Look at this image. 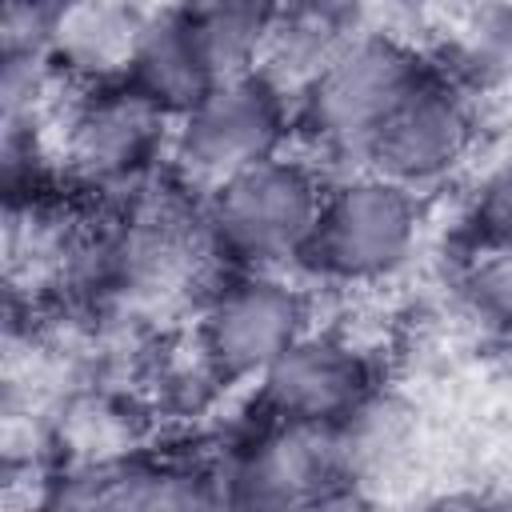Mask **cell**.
<instances>
[{"instance_id":"4","label":"cell","mask_w":512,"mask_h":512,"mask_svg":"<svg viewBox=\"0 0 512 512\" xmlns=\"http://www.w3.org/2000/svg\"><path fill=\"white\" fill-rule=\"evenodd\" d=\"M292 136V92L268 68L224 76L176 116L168 176L204 200L244 168L292 148Z\"/></svg>"},{"instance_id":"12","label":"cell","mask_w":512,"mask_h":512,"mask_svg":"<svg viewBox=\"0 0 512 512\" xmlns=\"http://www.w3.org/2000/svg\"><path fill=\"white\" fill-rule=\"evenodd\" d=\"M120 80L132 84L140 96H148L156 108H164L172 120L216 84L192 32L184 28L180 12L172 8V0H164L148 12Z\"/></svg>"},{"instance_id":"10","label":"cell","mask_w":512,"mask_h":512,"mask_svg":"<svg viewBox=\"0 0 512 512\" xmlns=\"http://www.w3.org/2000/svg\"><path fill=\"white\" fill-rule=\"evenodd\" d=\"M152 8L140 0H64L48 40L52 72L68 88L120 80Z\"/></svg>"},{"instance_id":"7","label":"cell","mask_w":512,"mask_h":512,"mask_svg":"<svg viewBox=\"0 0 512 512\" xmlns=\"http://www.w3.org/2000/svg\"><path fill=\"white\" fill-rule=\"evenodd\" d=\"M476 136V100L456 88L436 64H428V72L380 124L376 140L368 144L364 168L428 196L468 168Z\"/></svg>"},{"instance_id":"15","label":"cell","mask_w":512,"mask_h":512,"mask_svg":"<svg viewBox=\"0 0 512 512\" xmlns=\"http://www.w3.org/2000/svg\"><path fill=\"white\" fill-rule=\"evenodd\" d=\"M464 224H468L472 244L512 248V148L496 156L492 164H484L480 176L472 180Z\"/></svg>"},{"instance_id":"5","label":"cell","mask_w":512,"mask_h":512,"mask_svg":"<svg viewBox=\"0 0 512 512\" xmlns=\"http://www.w3.org/2000/svg\"><path fill=\"white\" fill-rule=\"evenodd\" d=\"M172 116L124 80L72 88L60 108L56 164L88 192L132 200L168 172Z\"/></svg>"},{"instance_id":"9","label":"cell","mask_w":512,"mask_h":512,"mask_svg":"<svg viewBox=\"0 0 512 512\" xmlns=\"http://www.w3.org/2000/svg\"><path fill=\"white\" fill-rule=\"evenodd\" d=\"M376 396L372 356L344 332L308 328L260 380L256 408L264 420L340 428Z\"/></svg>"},{"instance_id":"11","label":"cell","mask_w":512,"mask_h":512,"mask_svg":"<svg viewBox=\"0 0 512 512\" xmlns=\"http://www.w3.org/2000/svg\"><path fill=\"white\" fill-rule=\"evenodd\" d=\"M372 28L368 0H284L264 68L296 96L324 64Z\"/></svg>"},{"instance_id":"6","label":"cell","mask_w":512,"mask_h":512,"mask_svg":"<svg viewBox=\"0 0 512 512\" xmlns=\"http://www.w3.org/2000/svg\"><path fill=\"white\" fill-rule=\"evenodd\" d=\"M228 276L204 292L192 344L224 388L256 384L308 328V292L276 268H224Z\"/></svg>"},{"instance_id":"14","label":"cell","mask_w":512,"mask_h":512,"mask_svg":"<svg viewBox=\"0 0 512 512\" xmlns=\"http://www.w3.org/2000/svg\"><path fill=\"white\" fill-rule=\"evenodd\" d=\"M216 80L264 68L284 0H172Z\"/></svg>"},{"instance_id":"1","label":"cell","mask_w":512,"mask_h":512,"mask_svg":"<svg viewBox=\"0 0 512 512\" xmlns=\"http://www.w3.org/2000/svg\"><path fill=\"white\" fill-rule=\"evenodd\" d=\"M424 72V56L376 24L292 96V144L328 176L364 168L380 124Z\"/></svg>"},{"instance_id":"13","label":"cell","mask_w":512,"mask_h":512,"mask_svg":"<svg viewBox=\"0 0 512 512\" xmlns=\"http://www.w3.org/2000/svg\"><path fill=\"white\" fill-rule=\"evenodd\" d=\"M476 104L512 92V0H468L448 20L444 64H436Z\"/></svg>"},{"instance_id":"2","label":"cell","mask_w":512,"mask_h":512,"mask_svg":"<svg viewBox=\"0 0 512 512\" xmlns=\"http://www.w3.org/2000/svg\"><path fill=\"white\" fill-rule=\"evenodd\" d=\"M328 172L300 148H284L200 200L204 248L224 268H300Z\"/></svg>"},{"instance_id":"3","label":"cell","mask_w":512,"mask_h":512,"mask_svg":"<svg viewBox=\"0 0 512 512\" xmlns=\"http://www.w3.org/2000/svg\"><path fill=\"white\" fill-rule=\"evenodd\" d=\"M424 236V196L372 172L328 176L324 204L300 268L332 288H376L396 280Z\"/></svg>"},{"instance_id":"8","label":"cell","mask_w":512,"mask_h":512,"mask_svg":"<svg viewBox=\"0 0 512 512\" xmlns=\"http://www.w3.org/2000/svg\"><path fill=\"white\" fill-rule=\"evenodd\" d=\"M224 504L248 508H300L328 504L352 484L340 428H308L264 420L216 476Z\"/></svg>"}]
</instances>
